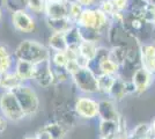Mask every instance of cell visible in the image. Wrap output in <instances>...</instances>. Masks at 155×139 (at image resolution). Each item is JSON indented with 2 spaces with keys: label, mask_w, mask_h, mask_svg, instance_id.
Listing matches in <instances>:
<instances>
[{
  "label": "cell",
  "mask_w": 155,
  "mask_h": 139,
  "mask_svg": "<svg viewBox=\"0 0 155 139\" xmlns=\"http://www.w3.org/2000/svg\"><path fill=\"white\" fill-rule=\"evenodd\" d=\"M15 57L18 59H23L34 64L41 63L43 60L50 59L51 53L49 49L42 43L34 40H25L15 49Z\"/></svg>",
  "instance_id": "cell-1"
},
{
  "label": "cell",
  "mask_w": 155,
  "mask_h": 139,
  "mask_svg": "<svg viewBox=\"0 0 155 139\" xmlns=\"http://www.w3.org/2000/svg\"><path fill=\"white\" fill-rule=\"evenodd\" d=\"M46 2H51V1H56V0H45Z\"/></svg>",
  "instance_id": "cell-40"
},
{
  "label": "cell",
  "mask_w": 155,
  "mask_h": 139,
  "mask_svg": "<svg viewBox=\"0 0 155 139\" xmlns=\"http://www.w3.org/2000/svg\"><path fill=\"white\" fill-rule=\"evenodd\" d=\"M0 109H1V113L4 114V116L7 119L13 121V122L20 121L26 116L22 107L20 104L19 100L12 91H7L6 93H4L1 95Z\"/></svg>",
  "instance_id": "cell-2"
},
{
  "label": "cell",
  "mask_w": 155,
  "mask_h": 139,
  "mask_svg": "<svg viewBox=\"0 0 155 139\" xmlns=\"http://www.w3.org/2000/svg\"><path fill=\"white\" fill-rule=\"evenodd\" d=\"M46 25L51 29L52 33H66L73 26H75V22H73L70 18H60V19L46 18Z\"/></svg>",
  "instance_id": "cell-11"
},
{
  "label": "cell",
  "mask_w": 155,
  "mask_h": 139,
  "mask_svg": "<svg viewBox=\"0 0 155 139\" xmlns=\"http://www.w3.org/2000/svg\"><path fill=\"white\" fill-rule=\"evenodd\" d=\"M112 1L117 11H120V12H126L130 8V4H131V0H112Z\"/></svg>",
  "instance_id": "cell-31"
},
{
  "label": "cell",
  "mask_w": 155,
  "mask_h": 139,
  "mask_svg": "<svg viewBox=\"0 0 155 139\" xmlns=\"http://www.w3.org/2000/svg\"><path fill=\"white\" fill-rule=\"evenodd\" d=\"M52 65V63H51ZM52 72L54 75V80L58 81V82H63L65 80H67L70 77H72L71 74L68 73V71L66 70L65 66H56V65H52Z\"/></svg>",
  "instance_id": "cell-28"
},
{
  "label": "cell",
  "mask_w": 155,
  "mask_h": 139,
  "mask_svg": "<svg viewBox=\"0 0 155 139\" xmlns=\"http://www.w3.org/2000/svg\"><path fill=\"white\" fill-rule=\"evenodd\" d=\"M12 65V55L6 45L0 44V74L8 72Z\"/></svg>",
  "instance_id": "cell-21"
},
{
  "label": "cell",
  "mask_w": 155,
  "mask_h": 139,
  "mask_svg": "<svg viewBox=\"0 0 155 139\" xmlns=\"http://www.w3.org/2000/svg\"><path fill=\"white\" fill-rule=\"evenodd\" d=\"M97 7H98L101 11H103L105 14H108L109 16H111V15L117 11L112 0H101Z\"/></svg>",
  "instance_id": "cell-30"
},
{
  "label": "cell",
  "mask_w": 155,
  "mask_h": 139,
  "mask_svg": "<svg viewBox=\"0 0 155 139\" xmlns=\"http://www.w3.org/2000/svg\"><path fill=\"white\" fill-rule=\"evenodd\" d=\"M68 61V58L66 56L65 51H54V53L52 55V65H56V66H66Z\"/></svg>",
  "instance_id": "cell-29"
},
{
  "label": "cell",
  "mask_w": 155,
  "mask_h": 139,
  "mask_svg": "<svg viewBox=\"0 0 155 139\" xmlns=\"http://www.w3.org/2000/svg\"><path fill=\"white\" fill-rule=\"evenodd\" d=\"M127 93V86H126V82L122 80V78L116 77V80L114 82V85L111 87V91H110L109 95L111 98L116 100H120L125 96V94Z\"/></svg>",
  "instance_id": "cell-19"
},
{
  "label": "cell",
  "mask_w": 155,
  "mask_h": 139,
  "mask_svg": "<svg viewBox=\"0 0 155 139\" xmlns=\"http://www.w3.org/2000/svg\"><path fill=\"white\" fill-rule=\"evenodd\" d=\"M66 70L68 71V73L71 74V75H73L74 73H77L81 67H80V65L78 64L77 60H68L67 61V64H66Z\"/></svg>",
  "instance_id": "cell-32"
},
{
  "label": "cell",
  "mask_w": 155,
  "mask_h": 139,
  "mask_svg": "<svg viewBox=\"0 0 155 139\" xmlns=\"http://www.w3.org/2000/svg\"><path fill=\"white\" fill-rule=\"evenodd\" d=\"M23 80L20 78L16 73L5 72L0 74V87L4 89L13 91L14 88L22 85Z\"/></svg>",
  "instance_id": "cell-15"
},
{
  "label": "cell",
  "mask_w": 155,
  "mask_h": 139,
  "mask_svg": "<svg viewBox=\"0 0 155 139\" xmlns=\"http://www.w3.org/2000/svg\"><path fill=\"white\" fill-rule=\"evenodd\" d=\"M100 133H101V137H108V136H114V134L118 133V121L101 119Z\"/></svg>",
  "instance_id": "cell-22"
},
{
  "label": "cell",
  "mask_w": 155,
  "mask_h": 139,
  "mask_svg": "<svg viewBox=\"0 0 155 139\" xmlns=\"http://www.w3.org/2000/svg\"><path fill=\"white\" fill-rule=\"evenodd\" d=\"M101 139H129V137L126 134H123V133H116L114 136H108V137H101Z\"/></svg>",
  "instance_id": "cell-35"
},
{
  "label": "cell",
  "mask_w": 155,
  "mask_h": 139,
  "mask_svg": "<svg viewBox=\"0 0 155 139\" xmlns=\"http://www.w3.org/2000/svg\"><path fill=\"white\" fill-rule=\"evenodd\" d=\"M45 0H27L26 8L35 14H44L46 8Z\"/></svg>",
  "instance_id": "cell-24"
},
{
  "label": "cell",
  "mask_w": 155,
  "mask_h": 139,
  "mask_svg": "<svg viewBox=\"0 0 155 139\" xmlns=\"http://www.w3.org/2000/svg\"><path fill=\"white\" fill-rule=\"evenodd\" d=\"M49 46L53 51H66L68 45L65 38V33H52L49 37Z\"/></svg>",
  "instance_id": "cell-18"
},
{
  "label": "cell",
  "mask_w": 155,
  "mask_h": 139,
  "mask_svg": "<svg viewBox=\"0 0 155 139\" xmlns=\"http://www.w3.org/2000/svg\"><path fill=\"white\" fill-rule=\"evenodd\" d=\"M12 23L20 33H31L36 28L35 20L26 9H19L12 13Z\"/></svg>",
  "instance_id": "cell-6"
},
{
  "label": "cell",
  "mask_w": 155,
  "mask_h": 139,
  "mask_svg": "<svg viewBox=\"0 0 155 139\" xmlns=\"http://www.w3.org/2000/svg\"><path fill=\"white\" fill-rule=\"evenodd\" d=\"M98 116L104 121H118L119 118L116 107L111 101L98 102Z\"/></svg>",
  "instance_id": "cell-13"
},
{
  "label": "cell",
  "mask_w": 155,
  "mask_h": 139,
  "mask_svg": "<svg viewBox=\"0 0 155 139\" xmlns=\"http://www.w3.org/2000/svg\"><path fill=\"white\" fill-rule=\"evenodd\" d=\"M98 43L96 42H91V41H84L79 45V53L84 57L87 60H89V63H91L93 60L96 58L97 51H98Z\"/></svg>",
  "instance_id": "cell-16"
},
{
  "label": "cell",
  "mask_w": 155,
  "mask_h": 139,
  "mask_svg": "<svg viewBox=\"0 0 155 139\" xmlns=\"http://www.w3.org/2000/svg\"><path fill=\"white\" fill-rule=\"evenodd\" d=\"M0 1H1V0H0Z\"/></svg>",
  "instance_id": "cell-42"
},
{
  "label": "cell",
  "mask_w": 155,
  "mask_h": 139,
  "mask_svg": "<svg viewBox=\"0 0 155 139\" xmlns=\"http://www.w3.org/2000/svg\"><path fill=\"white\" fill-rule=\"evenodd\" d=\"M80 28H93L95 29L96 25V7H88L84 8L80 18L78 19L77 23Z\"/></svg>",
  "instance_id": "cell-12"
},
{
  "label": "cell",
  "mask_w": 155,
  "mask_h": 139,
  "mask_svg": "<svg viewBox=\"0 0 155 139\" xmlns=\"http://www.w3.org/2000/svg\"><path fill=\"white\" fill-rule=\"evenodd\" d=\"M12 92L18 98L26 116H31L37 113L39 107V100L34 89H31L28 86L21 85V86L14 88Z\"/></svg>",
  "instance_id": "cell-3"
},
{
  "label": "cell",
  "mask_w": 155,
  "mask_h": 139,
  "mask_svg": "<svg viewBox=\"0 0 155 139\" xmlns=\"http://www.w3.org/2000/svg\"><path fill=\"white\" fill-rule=\"evenodd\" d=\"M36 139H53V138H52L51 133L43 127V129H41L38 132L36 133Z\"/></svg>",
  "instance_id": "cell-34"
},
{
  "label": "cell",
  "mask_w": 155,
  "mask_h": 139,
  "mask_svg": "<svg viewBox=\"0 0 155 139\" xmlns=\"http://www.w3.org/2000/svg\"><path fill=\"white\" fill-rule=\"evenodd\" d=\"M152 43H153V44H154V45H155V41H153V42H152Z\"/></svg>",
  "instance_id": "cell-41"
},
{
  "label": "cell",
  "mask_w": 155,
  "mask_h": 139,
  "mask_svg": "<svg viewBox=\"0 0 155 139\" xmlns=\"http://www.w3.org/2000/svg\"><path fill=\"white\" fill-rule=\"evenodd\" d=\"M139 11H140L141 15L143 16L145 21L148 23L149 26L155 27V5L145 4Z\"/></svg>",
  "instance_id": "cell-26"
},
{
  "label": "cell",
  "mask_w": 155,
  "mask_h": 139,
  "mask_svg": "<svg viewBox=\"0 0 155 139\" xmlns=\"http://www.w3.org/2000/svg\"><path fill=\"white\" fill-rule=\"evenodd\" d=\"M75 111L84 118L98 116V102L91 98H79L75 102Z\"/></svg>",
  "instance_id": "cell-8"
},
{
  "label": "cell",
  "mask_w": 155,
  "mask_h": 139,
  "mask_svg": "<svg viewBox=\"0 0 155 139\" xmlns=\"http://www.w3.org/2000/svg\"><path fill=\"white\" fill-rule=\"evenodd\" d=\"M44 129L51 133L53 139H64L65 133H66L64 125L60 124V123H50V124H46L44 126Z\"/></svg>",
  "instance_id": "cell-27"
},
{
  "label": "cell",
  "mask_w": 155,
  "mask_h": 139,
  "mask_svg": "<svg viewBox=\"0 0 155 139\" xmlns=\"http://www.w3.org/2000/svg\"><path fill=\"white\" fill-rule=\"evenodd\" d=\"M84 7L79 2V1H73L70 0L68 2V18L71 19L73 22L77 23L78 19L80 18V15L82 13Z\"/></svg>",
  "instance_id": "cell-25"
},
{
  "label": "cell",
  "mask_w": 155,
  "mask_h": 139,
  "mask_svg": "<svg viewBox=\"0 0 155 139\" xmlns=\"http://www.w3.org/2000/svg\"><path fill=\"white\" fill-rule=\"evenodd\" d=\"M109 58L117 65L124 66L127 59V48L126 45H112L109 49Z\"/></svg>",
  "instance_id": "cell-17"
},
{
  "label": "cell",
  "mask_w": 155,
  "mask_h": 139,
  "mask_svg": "<svg viewBox=\"0 0 155 139\" xmlns=\"http://www.w3.org/2000/svg\"><path fill=\"white\" fill-rule=\"evenodd\" d=\"M117 75H110V74H98L97 75V84H98V89L101 93L108 94L109 95L111 87L114 85Z\"/></svg>",
  "instance_id": "cell-20"
},
{
  "label": "cell",
  "mask_w": 155,
  "mask_h": 139,
  "mask_svg": "<svg viewBox=\"0 0 155 139\" xmlns=\"http://www.w3.org/2000/svg\"><path fill=\"white\" fill-rule=\"evenodd\" d=\"M72 79L74 80L77 87L81 92L88 93V94H95L100 92L96 73L89 66L81 67L77 73L72 75Z\"/></svg>",
  "instance_id": "cell-4"
},
{
  "label": "cell",
  "mask_w": 155,
  "mask_h": 139,
  "mask_svg": "<svg viewBox=\"0 0 155 139\" xmlns=\"http://www.w3.org/2000/svg\"><path fill=\"white\" fill-rule=\"evenodd\" d=\"M15 73L23 81L29 79H34L35 64L23 59H18L16 60V65H15Z\"/></svg>",
  "instance_id": "cell-14"
},
{
  "label": "cell",
  "mask_w": 155,
  "mask_h": 139,
  "mask_svg": "<svg viewBox=\"0 0 155 139\" xmlns=\"http://www.w3.org/2000/svg\"><path fill=\"white\" fill-rule=\"evenodd\" d=\"M50 59L43 60L41 63L35 64L34 80L38 84L39 86L44 87V88L51 86L52 84L56 82L54 75H53V72H52V65Z\"/></svg>",
  "instance_id": "cell-5"
},
{
  "label": "cell",
  "mask_w": 155,
  "mask_h": 139,
  "mask_svg": "<svg viewBox=\"0 0 155 139\" xmlns=\"http://www.w3.org/2000/svg\"><path fill=\"white\" fill-rule=\"evenodd\" d=\"M65 38L67 42V45L68 46H79L80 43L82 42V37H81V33H80V29L79 27L75 25L65 33Z\"/></svg>",
  "instance_id": "cell-23"
},
{
  "label": "cell",
  "mask_w": 155,
  "mask_h": 139,
  "mask_svg": "<svg viewBox=\"0 0 155 139\" xmlns=\"http://www.w3.org/2000/svg\"><path fill=\"white\" fill-rule=\"evenodd\" d=\"M154 74L148 72L146 68L139 66L132 75V87L137 93H143L148 89L153 84Z\"/></svg>",
  "instance_id": "cell-7"
},
{
  "label": "cell",
  "mask_w": 155,
  "mask_h": 139,
  "mask_svg": "<svg viewBox=\"0 0 155 139\" xmlns=\"http://www.w3.org/2000/svg\"><path fill=\"white\" fill-rule=\"evenodd\" d=\"M6 127H7L6 121H5L4 118H1V117H0V132H4V131L6 130Z\"/></svg>",
  "instance_id": "cell-36"
},
{
  "label": "cell",
  "mask_w": 155,
  "mask_h": 139,
  "mask_svg": "<svg viewBox=\"0 0 155 139\" xmlns=\"http://www.w3.org/2000/svg\"><path fill=\"white\" fill-rule=\"evenodd\" d=\"M25 139H36V137H26Z\"/></svg>",
  "instance_id": "cell-39"
},
{
  "label": "cell",
  "mask_w": 155,
  "mask_h": 139,
  "mask_svg": "<svg viewBox=\"0 0 155 139\" xmlns=\"http://www.w3.org/2000/svg\"><path fill=\"white\" fill-rule=\"evenodd\" d=\"M150 129H152V132H153V134H155V119L153 121V123L150 124Z\"/></svg>",
  "instance_id": "cell-37"
},
{
  "label": "cell",
  "mask_w": 155,
  "mask_h": 139,
  "mask_svg": "<svg viewBox=\"0 0 155 139\" xmlns=\"http://www.w3.org/2000/svg\"><path fill=\"white\" fill-rule=\"evenodd\" d=\"M140 66L155 75V45L153 43L140 45Z\"/></svg>",
  "instance_id": "cell-9"
},
{
  "label": "cell",
  "mask_w": 155,
  "mask_h": 139,
  "mask_svg": "<svg viewBox=\"0 0 155 139\" xmlns=\"http://www.w3.org/2000/svg\"><path fill=\"white\" fill-rule=\"evenodd\" d=\"M2 18V9H1V4H0V20Z\"/></svg>",
  "instance_id": "cell-38"
},
{
  "label": "cell",
  "mask_w": 155,
  "mask_h": 139,
  "mask_svg": "<svg viewBox=\"0 0 155 139\" xmlns=\"http://www.w3.org/2000/svg\"><path fill=\"white\" fill-rule=\"evenodd\" d=\"M68 2L70 0H56L46 4L45 18L60 19L68 18Z\"/></svg>",
  "instance_id": "cell-10"
},
{
  "label": "cell",
  "mask_w": 155,
  "mask_h": 139,
  "mask_svg": "<svg viewBox=\"0 0 155 139\" xmlns=\"http://www.w3.org/2000/svg\"><path fill=\"white\" fill-rule=\"evenodd\" d=\"M101 0H79V2L84 7V8H88V7H97L100 4Z\"/></svg>",
  "instance_id": "cell-33"
}]
</instances>
